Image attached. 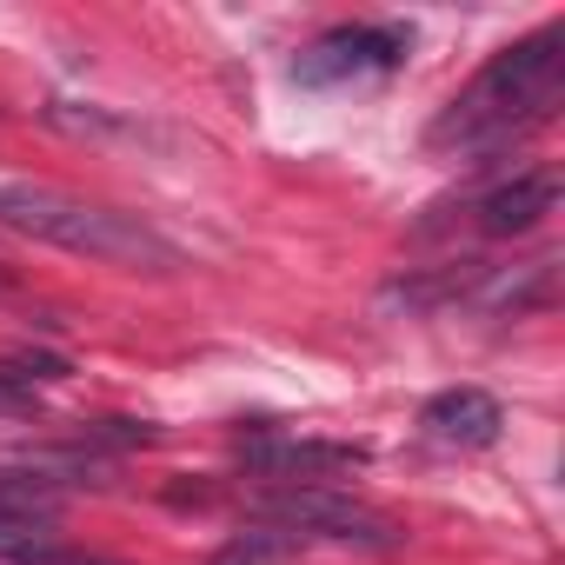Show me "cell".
I'll use <instances>...</instances> for the list:
<instances>
[{"label":"cell","instance_id":"cell-1","mask_svg":"<svg viewBox=\"0 0 565 565\" xmlns=\"http://www.w3.org/2000/svg\"><path fill=\"white\" fill-rule=\"evenodd\" d=\"M558 107H565V21H545L539 34L499 47L466 81V94H452V107L433 120V147L492 153L539 134Z\"/></svg>","mask_w":565,"mask_h":565},{"label":"cell","instance_id":"cell-2","mask_svg":"<svg viewBox=\"0 0 565 565\" xmlns=\"http://www.w3.org/2000/svg\"><path fill=\"white\" fill-rule=\"evenodd\" d=\"M0 226H14L28 239H47L61 253H87L100 266H134V273H173L180 266V246L167 233H153L147 220L94 206L81 193H61V186H34V180L0 186Z\"/></svg>","mask_w":565,"mask_h":565},{"label":"cell","instance_id":"cell-3","mask_svg":"<svg viewBox=\"0 0 565 565\" xmlns=\"http://www.w3.org/2000/svg\"><path fill=\"white\" fill-rule=\"evenodd\" d=\"M253 519L294 532L300 545H307V539H327V545L393 552V545L406 539L399 519H386L380 505H366V499H353V492H333V486H273V492L253 499Z\"/></svg>","mask_w":565,"mask_h":565},{"label":"cell","instance_id":"cell-4","mask_svg":"<svg viewBox=\"0 0 565 565\" xmlns=\"http://www.w3.org/2000/svg\"><path fill=\"white\" fill-rule=\"evenodd\" d=\"M406 54H413V34L399 21H360V28L320 34L294 61V81L300 87H347V81H366V74H393Z\"/></svg>","mask_w":565,"mask_h":565},{"label":"cell","instance_id":"cell-5","mask_svg":"<svg viewBox=\"0 0 565 565\" xmlns=\"http://www.w3.org/2000/svg\"><path fill=\"white\" fill-rule=\"evenodd\" d=\"M373 452L360 439H300V433H259L239 439V466L273 486H327L333 472H360Z\"/></svg>","mask_w":565,"mask_h":565},{"label":"cell","instance_id":"cell-6","mask_svg":"<svg viewBox=\"0 0 565 565\" xmlns=\"http://www.w3.org/2000/svg\"><path fill=\"white\" fill-rule=\"evenodd\" d=\"M492 279L486 259H452V266H419V273H399L380 287V313H406V320H426L452 300H472Z\"/></svg>","mask_w":565,"mask_h":565},{"label":"cell","instance_id":"cell-7","mask_svg":"<svg viewBox=\"0 0 565 565\" xmlns=\"http://www.w3.org/2000/svg\"><path fill=\"white\" fill-rule=\"evenodd\" d=\"M552 206H558V173L532 167V173H512V180H499L492 193H479L472 220H479L486 239H519V233H532Z\"/></svg>","mask_w":565,"mask_h":565},{"label":"cell","instance_id":"cell-8","mask_svg":"<svg viewBox=\"0 0 565 565\" xmlns=\"http://www.w3.org/2000/svg\"><path fill=\"white\" fill-rule=\"evenodd\" d=\"M419 426H426V439L472 452V446H492V439H499L505 406H499L486 386H446V393H433V399L419 406Z\"/></svg>","mask_w":565,"mask_h":565},{"label":"cell","instance_id":"cell-9","mask_svg":"<svg viewBox=\"0 0 565 565\" xmlns=\"http://www.w3.org/2000/svg\"><path fill=\"white\" fill-rule=\"evenodd\" d=\"M552 273H558V259H532V266H519V273H499V279H486L479 287V300L492 307V313H525V307H552Z\"/></svg>","mask_w":565,"mask_h":565},{"label":"cell","instance_id":"cell-10","mask_svg":"<svg viewBox=\"0 0 565 565\" xmlns=\"http://www.w3.org/2000/svg\"><path fill=\"white\" fill-rule=\"evenodd\" d=\"M0 558L8 565H61V525L28 519V512H0Z\"/></svg>","mask_w":565,"mask_h":565},{"label":"cell","instance_id":"cell-11","mask_svg":"<svg viewBox=\"0 0 565 565\" xmlns=\"http://www.w3.org/2000/svg\"><path fill=\"white\" fill-rule=\"evenodd\" d=\"M300 558V539L294 532H279V525H246V532H233L206 565H294Z\"/></svg>","mask_w":565,"mask_h":565},{"label":"cell","instance_id":"cell-12","mask_svg":"<svg viewBox=\"0 0 565 565\" xmlns=\"http://www.w3.org/2000/svg\"><path fill=\"white\" fill-rule=\"evenodd\" d=\"M160 439V426H147V419H94L87 433H81V446L87 452H134V446H153Z\"/></svg>","mask_w":565,"mask_h":565},{"label":"cell","instance_id":"cell-13","mask_svg":"<svg viewBox=\"0 0 565 565\" xmlns=\"http://www.w3.org/2000/svg\"><path fill=\"white\" fill-rule=\"evenodd\" d=\"M8 360H14V373L28 380V386H61L74 366L61 360V353H47V347H8Z\"/></svg>","mask_w":565,"mask_h":565},{"label":"cell","instance_id":"cell-14","mask_svg":"<svg viewBox=\"0 0 565 565\" xmlns=\"http://www.w3.org/2000/svg\"><path fill=\"white\" fill-rule=\"evenodd\" d=\"M34 413H41V386H28L14 360L0 353V419H34Z\"/></svg>","mask_w":565,"mask_h":565},{"label":"cell","instance_id":"cell-15","mask_svg":"<svg viewBox=\"0 0 565 565\" xmlns=\"http://www.w3.org/2000/svg\"><path fill=\"white\" fill-rule=\"evenodd\" d=\"M61 565H107V558H61Z\"/></svg>","mask_w":565,"mask_h":565},{"label":"cell","instance_id":"cell-16","mask_svg":"<svg viewBox=\"0 0 565 565\" xmlns=\"http://www.w3.org/2000/svg\"><path fill=\"white\" fill-rule=\"evenodd\" d=\"M0 287H8V266H0Z\"/></svg>","mask_w":565,"mask_h":565}]
</instances>
